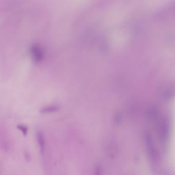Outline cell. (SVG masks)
Returning <instances> with one entry per match:
<instances>
[{
    "mask_svg": "<svg viewBox=\"0 0 175 175\" xmlns=\"http://www.w3.org/2000/svg\"><path fill=\"white\" fill-rule=\"evenodd\" d=\"M17 128L22 133L23 135L26 137L28 133V127L24 124H20L17 125Z\"/></svg>",
    "mask_w": 175,
    "mask_h": 175,
    "instance_id": "7a4b0ae2",
    "label": "cell"
},
{
    "mask_svg": "<svg viewBox=\"0 0 175 175\" xmlns=\"http://www.w3.org/2000/svg\"><path fill=\"white\" fill-rule=\"evenodd\" d=\"M58 110V107L56 106H49V107H44L41 110L42 113H50L55 112Z\"/></svg>",
    "mask_w": 175,
    "mask_h": 175,
    "instance_id": "3957f363",
    "label": "cell"
},
{
    "mask_svg": "<svg viewBox=\"0 0 175 175\" xmlns=\"http://www.w3.org/2000/svg\"><path fill=\"white\" fill-rule=\"evenodd\" d=\"M94 175H102L101 166L99 164H98L96 166L95 170H94Z\"/></svg>",
    "mask_w": 175,
    "mask_h": 175,
    "instance_id": "5b68a950",
    "label": "cell"
},
{
    "mask_svg": "<svg viewBox=\"0 0 175 175\" xmlns=\"http://www.w3.org/2000/svg\"><path fill=\"white\" fill-rule=\"evenodd\" d=\"M36 138L39 145L40 154H44L45 151V140L43 133L42 130H39L37 132Z\"/></svg>",
    "mask_w": 175,
    "mask_h": 175,
    "instance_id": "6da1fadb",
    "label": "cell"
},
{
    "mask_svg": "<svg viewBox=\"0 0 175 175\" xmlns=\"http://www.w3.org/2000/svg\"><path fill=\"white\" fill-rule=\"evenodd\" d=\"M24 157L25 160L27 162L29 163L31 161V157L29 153L27 151H25L24 152Z\"/></svg>",
    "mask_w": 175,
    "mask_h": 175,
    "instance_id": "277c9868",
    "label": "cell"
}]
</instances>
